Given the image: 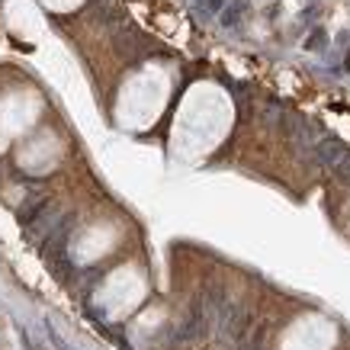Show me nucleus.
<instances>
[{"mask_svg": "<svg viewBox=\"0 0 350 350\" xmlns=\"http://www.w3.org/2000/svg\"><path fill=\"white\" fill-rule=\"evenodd\" d=\"M312 154H315V161H318L321 167H331V170H334L350 151H347V145L337 142V138H318V142L312 145Z\"/></svg>", "mask_w": 350, "mask_h": 350, "instance_id": "1", "label": "nucleus"}, {"mask_svg": "<svg viewBox=\"0 0 350 350\" xmlns=\"http://www.w3.org/2000/svg\"><path fill=\"white\" fill-rule=\"evenodd\" d=\"M199 334H203V305H193L190 309V315H187V321L173 331V344H187V340H196Z\"/></svg>", "mask_w": 350, "mask_h": 350, "instance_id": "2", "label": "nucleus"}, {"mask_svg": "<svg viewBox=\"0 0 350 350\" xmlns=\"http://www.w3.org/2000/svg\"><path fill=\"white\" fill-rule=\"evenodd\" d=\"M45 209H48V199H36L32 206L20 209V222H23V225H32V222H36V215H42Z\"/></svg>", "mask_w": 350, "mask_h": 350, "instance_id": "3", "label": "nucleus"}, {"mask_svg": "<svg viewBox=\"0 0 350 350\" xmlns=\"http://www.w3.org/2000/svg\"><path fill=\"white\" fill-rule=\"evenodd\" d=\"M244 10H248V7H244L241 0H235V4H228V7L222 10V26H235V23L241 20V13H244Z\"/></svg>", "mask_w": 350, "mask_h": 350, "instance_id": "4", "label": "nucleus"}, {"mask_svg": "<svg viewBox=\"0 0 350 350\" xmlns=\"http://www.w3.org/2000/svg\"><path fill=\"white\" fill-rule=\"evenodd\" d=\"M334 177H337L340 183H350V154H347L344 161H340L337 167H334Z\"/></svg>", "mask_w": 350, "mask_h": 350, "instance_id": "5", "label": "nucleus"}, {"mask_svg": "<svg viewBox=\"0 0 350 350\" xmlns=\"http://www.w3.org/2000/svg\"><path fill=\"white\" fill-rule=\"evenodd\" d=\"M321 39L328 42V36H325V32H315V36H312L309 42H305V48H312V51H315V48H321Z\"/></svg>", "mask_w": 350, "mask_h": 350, "instance_id": "6", "label": "nucleus"}, {"mask_svg": "<svg viewBox=\"0 0 350 350\" xmlns=\"http://www.w3.org/2000/svg\"><path fill=\"white\" fill-rule=\"evenodd\" d=\"M206 4H209V10H222V7H228L231 0H206Z\"/></svg>", "mask_w": 350, "mask_h": 350, "instance_id": "7", "label": "nucleus"}, {"mask_svg": "<svg viewBox=\"0 0 350 350\" xmlns=\"http://www.w3.org/2000/svg\"><path fill=\"white\" fill-rule=\"evenodd\" d=\"M199 4H206V0H199Z\"/></svg>", "mask_w": 350, "mask_h": 350, "instance_id": "8", "label": "nucleus"}]
</instances>
